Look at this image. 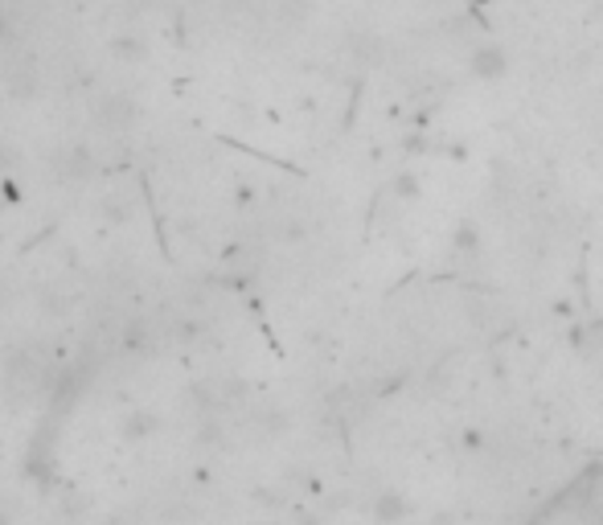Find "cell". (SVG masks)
I'll return each instance as SVG.
<instances>
[{"label": "cell", "instance_id": "6da1fadb", "mask_svg": "<svg viewBox=\"0 0 603 525\" xmlns=\"http://www.w3.org/2000/svg\"><path fill=\"white\" fill-rule=\"evenodd\" d=\"M472 71H477L480 78H497V74H505V50H497V46L477 50L472 53Z\"/></svg>", "mask_w": 603, "mask_h": 525}, {"label": "cell", "instance_id": "7a4b0ae2", "mask_svg": "<svg viewBox=\"0 0 603 525\" xmlns=\"http://www.w3.org/2000/svg\"><path fill=\"white\" fill-rule=\"evenodd\" d=\"M107 525H136V522H120V517H111V522H107Z\"/></svg>", "mask_w": 603, "mask_h": 525}]
</instances>
